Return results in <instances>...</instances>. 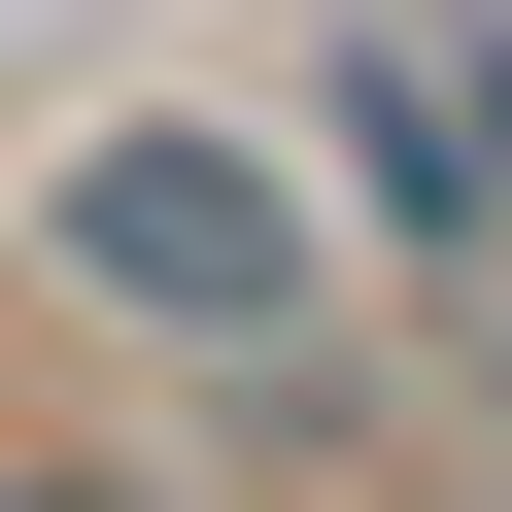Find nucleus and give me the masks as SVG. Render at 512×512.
<instances>
[{
    "label": "nucleus",
    "instance_id": "obj_2",
    "mask_svg": "<svg viewBox=\"0 0 512 512\" xmlns=\"http://www.w3.org/2000/svg\"><path fill=\"white\" fill-rule=\"evenodd\" d=\"M308 171L410 239V308H478V274H512V205H478V137H444V35H308Z\"/></svg>",
    "mask_w": 512,
    "mask_h": 512
},
{
    "label": "nucleus",
    "instance_id": "obj_3",
    "mask_svg": "<svg viewBox=\"0 0 512 512\" xmlns=\"http://www.w3.org/2000/svg\"><path fill=\"white\" fill-rule=\"evenodd\" d=\"M0 512H239V478H171V444H0Z\"/></svg>",
    "mask_w": 512,
    "mask_h": 512
},
{
    "label": "nucleus",
    "instance_id": "obj_1",
    "mask_svg": "<svg viewBox=\"0 0 512 512\" xmlns=\"http://www.w3.org/2000/svg\"><path fill=\"white\" fill-rule=\"evenodd\" d=\"M35 308H103L137 376L274 410V444L376 410V376H342V239H308L274 103H103V137H35Z\"/></svg>",
    "mask_w": 512,
    "mask_h": 512
}]
</instances>
